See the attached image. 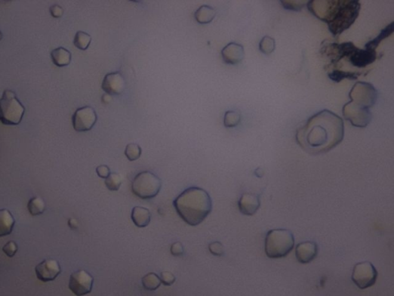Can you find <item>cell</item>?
<instances>
[{
	"label": "cell",
	"instance_id": "obj_5",
	"mask_svg": "<svg viewBox=\"0 0 394 296\" xmlns=\"http://www.w3.org/2000/svg\"><path fill=\"white\" fill-rule=\"evenodd\" d=\"M25 107L13 91L6 90L0 99V121L5 125H18L23 117Z\"/></svg>",
	"mask_w": 394,
	"mask_h": 296
},
{
	"label": "cell",
	"instance_id": "obj_29",
	"mask_svg": "<svg viewBox=\"0 0 394 296\" xmlns=\"http://www.w3.org/2000/svg\"><path fill=\"white\" fill-rule=\"evenodd\" d=\"M209 250H210L211 254L217 255V256H221V255L224 254V250H223L222 245L219 242H214L210 243L209 245Z\"/></svg>",
	"mask_w": 394,
	"mask_h": 296
},
{
	"label": "cell",
	"instance_id": "obj_18",
	"mask_svg": "<svg viewBox=\"0 0 394 296\" xmlns=\"http://www.w3.org/2000/svg\"><path fill=\"white\" fill-rule=\"evenodd\" d=\"M51 57L55 65L62 68L70 64L72 55L66 48L58 47L51 52Z\"/></svg>",
	"mask_w": 394,
	"mask_h": 296
},
{
	"label": "cell",
	"instance_id": "obj_1",
	"mask_svg": "<svg viewBox=\"0 0 394 296\" xmlns=\"http://www.w3.org/2000/svg\"><path fill=\"white\" fill-rule=\"evenodd\" d=\"M344 137V121L336 114L324 110L311 116L296 134V140L304 151L321 155L340 144Z\"/></svg>",
	"mask_w": 394,
	"mask_h": 296
},
{
	"label": "cell",
	"instance_id": "obj_12",
	"mask_svg": "<svg viewBox=\"0 0 394 296\" xmlns=\"http://www.w3.org/2000/svg\"><path fill=\"white\" fill-rule=\"evenodd\" d=\"M296 257L298 262L307 264L312 262L318 254V246L315 242H304L298 244L296 247Z\"/></svg>",
	"mask_w": 394,
	"mask_h": 296
},
{
	"label": "cell",
	"instance_id": "obj_23",
	"mask_svg": "<svg viewBox=\"0 0 394 296\" xmlns=\"http://www.w3.org/2000/svg\"><path fill=\"white\" fill-rule=\"evenodd\" d=\"M393 31H394V23L387 26L385 29H383L380 34L377 37H376L374 40H371L370 42L367 43L365 46L366 49L375 50V48L377 47L379 43L383 39L390 36L393 33Z\"/></svg>",
	"mask_w": 394,
	"mask_h": 296
},
{
	"label": "cell",
	"instance_id": "obj_35",
	"mask_svg": "<svg viewBox=\"0 0 394 296\" xmlns=\"http://www.w3.org/2000/svg\"><path fill=\"white\" fill-rule=\"evenodd\" d=\"M2 32L0 31V40H2Z\"/></svg>",
	"mask_w": 394,
	"mask_h": 296
},
{
	"label": "cell",
	"instance_id": "obj_9",
	"mask_svg": "<svg viewBox=\"0 0 394 296\" xmlns=\"http://www.w3.org/2000/svg\"><path fill=\"white\" fill-rule=\"evenodd\" d=\"M97 120V114L95 110L89 106L78 108L72 116V125L79 132L88 131L92 129Z\"/></svg>",
	"mask_w": 394,
	"mask_h": 296
},
{
	"label": "cell",
	"instance_id": "obj_22",
	"mask_svg": "<svg viewBox=\"0 0 394 296\" xmlns=\"http://www.w3.org/2000/svg\"><path fill=\"white\" fill-rule=\"evenodd\" d=\"M92 37L90 35L84 31H78L75 35L73 43L76 47L82 50H86L90 45Z\"/></svg>",
	"mask_w": 394,
	"mask_h": 296
},
{
	"label": "cell",
	"instance_id": "obj_16",
	"mask_svg": "<svg viewBox=\"0 0 394 296\" xmlns=\"http://www.w3.org/2000/svg\"><path fill=\"white\" fill-rule=\"evenodd\" d=\"M15 224L16 221L12 213L7 209H0V237L11 234Z\"/></svg>",
	"mask_w": 394,
	"mask_h": 296
},
{
	"label": "cell",
	"instance_id": "obj_2",
	"mask_svg": "<svg viewBox=\"0 0 394 296\" xmlns=\"http://www.w3.org/2000/svg\"><path fill=\"white\" fill-rule=\"evenodd\" d=\"M174 206L186 224L197 226L211 213L213 202L208 193L200 187H191L175 198Z\"/></svg>",
	"mask_w": 394,
	"mask_h": 296
},
{
	"label": "cell",
	"instance_id": "obj_4",
	"mask_svg": "<svg viewBox=\"0 0 394 296\" xmlns=\"http://www.w3.org/2000/svg\"><path fill=\"white\" fill-rule=\"evenodd\" d=\"M294 247V237L288 229H273L268 231L265 239V251L269 258L286 256Z\"/></svg>",
	"mask_w": 394,
	"mask_h": 296
},
{
	"label": "cell",
	"instance_id": "obj_13",
	"mask_svg": "<svg viewBox=\"0 0 394 296\" xmlns=\"http://www.w3.org/2000/svg\"><path fill=\"white\" fill-rule=\"evenodd\" d=\"M240 211L246 216H252L257 212V210L261 207V198L260 195L250 193L242 194L240 199Z\"/></svg>",
	"mask_w": 394,
	"mask_h": 296
},
{
	"label": "cell",
	"instance_id": "obj_30",
	"mask_svg": "<svg viewBox=\"0 0 394 296\" xmlns=\"http://www.w3.org/2000/svg\"><path fill=\"white\" fill-rule=\"evenodd\" d=\"M160 278L161 283H163V285H167V286L172 285L175 281V275L170 272H163L160 274V278Z\"/></svg>",
	"mask_w": 394,
	"mask_h": 296
},
{
	"label": "cell",
	"instance_id": "obj_28",
	"mask_svg": "<svg viewBox=\"0 0 394 296\" xmlns=\"http://www.w3.org/2000/svg\"><path fill=\"white\" fill-rule=\"evenodd\" d=\"M2 251L8 257L13 258L18 251V246H17L16 242H13V241H10V242H7V243L4 245Z\"/></svg>",
	"mask_w": 394,
	"mask_h": 296
},
{
	"label": "cell",
	"instance_id": "obj_34",
	"mask_svg": "<svg viewBox=\"0 0 394 296\" xmlns=\"http://www.w3.org/2000/svg\"><path fill=\"white\" fill-rule=\"evenodd\" d=\"M69 228L72 229H76L78 228V222L75 218H69L68 222Z\"/></svg>",
	"mask_w": 394,
	"mask_h": 296
},
{
	"label": "cell",
	"instance_id": "obj_11",
	"mask_svg": "<svg viewBox=\"0 0 394 296\" xmlns=\"http://www.w3.org/2000/svg\"><path fill=\"white\" fill-rule=\"evenodd\" d=\"M102 88L107 94L120 95L126 89V80L120 71L107 73L103 79Z\"/></svg>",
	"mask_w": 394,
	"mask_h": 296
},
{
	"label": "cell",
	"instance_id": "obj_8",
	"mask_svg": "<svg viewBox=\"0 0 394 296\" xmlns=\"http://www.w3.org/2000/svg\"><path fill=\"white\" fill-rule=\"evenodd\" d=\"M94 278L84 269H80L71 274L69 289L76 296H84L92 292Z\"/></svg>",
	"mask_w": 394,
	"mask_h": 296
},
{
	"label": "cell",
	"instance_id": "obj_25",
	"mask_svg": "<svg viewBox=\"0 0 394 296\" xmlns=\"http://www.w3.org/2000/svg\"><path fill=\"white\" fill-rule=\"evenodd\" d=\"M142 154L141 147L135 143L127 144L125 149V155L131 161L137 160Z\"/></svg>",
	"mask_w": 394,
	"mask_h": 296
},
{
	"label": "cell",
	"instance_id": "obj_27",
	"mask_svg": "<svg viewBox=\"0 0 394 296\" xmlns=\"http://www.w3.org/2000/svg\"><path fill=\"white\" fill-rule=\"evenodd\" d=\"M358 73H347V72H341V71H333L329 73V76L331 80L336 82H340L343 79L348 78L355 80L357 78Z\"/></svg>",
	"mask_w": 394,
	"mask_h": 296
},
{
	"label": "cell",
	"instance_id": "obj_6",
	"mask_svg": "<svg viewBox=\"0 0 394 296\" xmlns=\"http://www.w3.org/2000/svg\"><path fill=\"white\" fill-rule=\"evenodd\" d=\"M161 187L160 178L148 171L139 173L134 178L132 183V191L134 195L143 200L155 198L161 190Z\"/></svg>",
	"mask_w": 394,
	"mask_h": 296
},
{
	"label": "cell",
	"instance_id": "obj_33",
	"mask_svg": "<svg viewBox=\"0 0 394 296\" xmlns=\"http://www.w3.org/2000/svg\"><path fill=\"white\" fill-rule=\"evenodd\" d=\"M49 11H50L52 17L54 18H60L64 15V9L59 5H53L50 6Z\"/></svg>",
	"mask_w": 394,
	"mask_h": 296
},
{
	"label": "cell",
	"instance_id": "obj_19",
	"mask_svg": "<svg viewBox=\"0 0 394 296\" xmlns=\"http://www.w3.org/2000/svg\"><path fill=\"white\" fill-rule=\"evenodd\" d=\"M216 14L217 12L214 8L207 5H203L197 9L194 16L199 23L206 24L211 22L215 18Z\"/></svg>",
	"mask_w": 394,
	"mask_h": 296
},
{
	"label": "cell",
	"instance_id": "obj_32",
	"mask_svg": "<svg viewBox=\"0 0 394 296\" xmlns=\"http://www.w3.org/2000/svg\"><path fill=\"white\" fill-rule=\"evenodd\" d=\"M96 173H97L98 176L101 178H108L109 175H110V169L107 165H100L96 167Z\"/></svg>",
	"mask_w": 394,
	"mask_h": 296
},
{
	"label": "cell",
	"instance_id": "obj_31",
	"mask_svg": "<svg viewBox=\"0 0 394 296\" xmlns=\"http://www.w3.org/2000/svg\"><path fill=\"white\" fill-rule=\"evenodd\" d=\"M170 251L174 256H180L183 254V246L180 242H177L173 244L170 248Z\"/></svg>",
	"mask_w": 394,
	"mask_h": 296
},
{
	"label": "cell",
	"instance_id": "obj_3",
	"mask_svg": "<svg viewBox=\"0 0 394 296\" xmlns=\"http://www.w3.org/2000/svg\"><path fill=\"white\" fill-rule=\"evenodd\" d=\"M331 6L320 20L328 23L329 31L340 34L354 23L360 11L358 1H330Z\"/></svg>",
	"mask_w": 394,
	"mask_h": 296
},
{
	"label": "cell",
	"instance_id": "obj_26",
	"mask_svg": "<svg viewBox=\"0 0 394 296\" xmlns=\"http://www.w3.org/2000/svg\"><path fill=\"white\" fill-rule=\"evenodd\" d=\"M241 116L236 111H229L225 114L224 125L227 127H235L239 124Z\"/></svg>",
	"mask_w": 394,
	"mask_h": 296
},
{
	"label": "cell",
	"instance_id": "obj_7",
	"mask_svg": "<svg viewBox=\"0 0 394 296\" xmlns=\"http://www.w3.org/2000/svg\"><path fill=\"white\" fill-rule=\"evenodd\" d=\"M376 278L377 271L371 262H360L352 269V282L360 289L371 287L376 283Z\"/></svg>",
	"mask_w": 394,
	"mask_h": 296
},
{
	"label": "cell",
	"instance_id": "obj_21",
	"mask_svg": "<svg viewBox=\"0 0 394 296\" xmlns=\"http://www.w3.org/2000/svg\"><path fill=\"white\" fill-rule=\"evenodd\" d=\"M142 283L144 289L149 291H155L161 285V281L157 274L153 273H148L143 277Z\"/></svg>",
	"mask_w": 394,
	"mask_h": 296
},
{
	"label": "cell",
	"instance_id": "obj_24",
	"mask_svg": "<svg viewBox=\"0 0 394 296\" xmlns=\"http://www.w3.org/2000/svg\"><path fill=\"white\" fill-rule=\"evenodd\" d=\"M105 183L109 191H118L122 184L121 176L118 173H110L108 178H106Z\"/></svg>",
	"mask_w": 394,
	"mask_h": 296
},
{
	"label": "cell",
	"instance_id": "obj_15",
	"mask_svg": "<svg viewBox=\"0 0 394 296\" xmlns=\"http://www.w3.org/2000/svg\"><path fill=\"white\" fill-rule=\"evenodd\" d=\"M221 53L226 64H238L243 57V48L240 44L230 43L222 49Z\"/></svg>",
	"mask_w": 394,
	"mask_h": 296
},
{
	"label": "cell",
	"instance_id": "obj_10",
	"mask_svg": "<svg viewBox=\"0 0 394 296\" xmlns=\"http://www.w3.org/2000/svg\"><path fill=\"white\" fill-rule=\"evenodd\" d=\"M36 275L41 282H52L61 273V268L58 261L45 259L35 268Z\"/></svg>",
	"mask_w": 394,
	"mask_h": 296
},
{
	"label": "cell",
	"instance_id": "obj_14",
	"mask_svg": "<svg viewBox=\"0 0 394 296\" xmlns=\"http://www.w3.org/2000/svg\"><path fill=\"white\" fill-rule=\"evenodd\" d=\"M376 58V51L372 49H360L356 48L354 52L350 56V61L352 66L356 68H365L374 62Z\"/></svg>",
	"mask_w": 394,
	"mask_h": 296
},
{
	"label": "cell",
	"instance_id": "obj_20",
	"mask_svg": "<svg viewBox=\"0 0 394 296\" xmlns=\"http://www.w3.org/2000/svg\"><path fill=\"white\" fill-rule=\"evenodd\" d=\"M45 204L42 198L40 197H34L31 198L28 202L27 209L29 214L33 216H37L42 214L45 211Z\"/></svg>",
	"mask_w": 394,
	"mask_h": 296
},
{
	"label": "cell",
	"instance_id": "obj_17",
	"mask_svg": "<svg viewBox=\"0 0 394 296\" xmlns=\"http://www.w3.org/2000/svg\"><path fill=\"white\" fill-rule=\"evenodd\" d=\"M131 218L135 226L138 228H145L150 224L151 214L148 209L136 206L132 208Z\"/></svg>",
	"mask_w": 394,
	"mask_h": 296
}]
</instances>
